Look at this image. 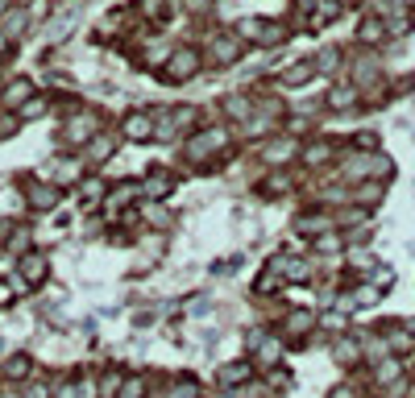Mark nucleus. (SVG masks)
<instances>
[{"instance_id":"1","label":"nucleus","mask_w":415,"mask_h":398,"mask_svg":"<svg viewBox=\"0 0 415 398\" xmlns=\"http://www.w3.org/2000/svg\"><path fill=\"white\" fill-rule=\"evenodd\" d=\"M50 274V258L46 253H38V249H29L25 258H17V270L9 274L13 278V290L17 295H25V290H33V286H42Z\"/></svg>"},{"instance_id":"2","label":"nucleus","mask_w":415,"mask_h":398,"mask_svg":"<svg viewBox=\"0 0 415 398\" xmlns=\"http://www.w3.org/2000/svg\"><path fill=\"white\" fill-rule=\"evenodd\" d=\"M224 145H228V129H204V133H196V137L187 141V145H183V158H187V162H212V158H216V154H224Z\"/></svg>"},{"instance_id":"3","label":"nucleus","mask_w":415,"mask_h":398,"mask_svg":"<svg viewBox=\"0 0 415 398\" xmlns=\"http://www.w3.org/2000/svg\"><path fill=\"white\" fill-rule=\"evenodd\" d=\"M21 187H25V204L33 211H54L58 199H63V187L50 183V179H25Z\"/></svg>"},{"instance_id":"4","label":"nucleus","mask_w":415,"mask_h":398,"mask_svg":"<svg viewBox=\"0 0 415 398\" xmlns=\"http://www.w3.org/2000/svg\"><path fill=\"white\" fill-rule=\"evenodd\" d=\"M96 137V112L92 108H75L71 117L63 120V141L67 145H88Z\"/></svg>"},{"instance_id":"5","label":"nucleus","mask_w":415,"mask_h":398,"mask_svg":"<svg viewBox=\"0 0 415 398\" xmlns=\"http://www.w3.org/2000/svg\"><path fill=\"white\" fill-rule=\"evenodd\" d=\"M199 63H204V54H199V50L179 46V50H171V54H167V63H162L167 70H162V75H167L171 83H183V79H191V75L199 70Z\"/></svg>"},{"instance_id":"6","label":"nucleus","mask_w":415,"mask_h":398,"mask_svg":"<svg viewBox=\"0 0 415 398\" xmlns=\"http://www.w3.org/2000/svg\"><path fill=\"white\" fill-rule=\"evenodd\" d=\"M320 328V315L308 311V307H291L283 315V340H308V332Z\"/></svg>"},{"instance_id":"7","label":"nucleus","mask_w":415,"mask_h":398,"mask_svg":"<svg viewBox=\"0 0 415 398\" xmlns=\"http://www.w3.org/2000/svg\"><path fill=\"white\" fill-rule=\"evenodd\" d=\"M245 42L237 38V33H220V38H212V46H208V58L216 63V67H233L237 58H241Z\"/></svg>"},{"instance_id":"8","label":"nucleus","mask_w":415,"mask_h":398,"mask_svg":"<svg viewBox=\"0 0 415 398\" xmlns=\"http://www.w3.org/2000/svg\"><path fill=\"white\" fill-rule=\"evenodd\" d=\"M253 361L249 357H237V361H228V365H220L216 370V382L224 386V390H237V386H245V382H253Z\"/></svg>"},{"instance_id":"9","label":"nucleus","mask_w":415,"mask_h":398,"mask_svg":"<svg viewBox=\"0 0 415 398\" xmlns=\"http://www.w3.org/2000/svg\"><path fill=\"white\" fill-rule=\"evenodd\" d=\"M295 154H299V145H295V137H291V133H287V137H274V141H266V145L258 150V158H262L266 166H287V162L295 158Z\"/></svg>"},{"instance_id":"10","label":"nucleus","mask_w":415,"mask_h":398,"mask_svg":"<svg viewBox=\"0 0 415 398\" xmlns=\"http://www.w3.org/2000/svg\"><path fill=\"white\" fill-rule=\"evenodd\" d=\"M117 145H121V133H96V137L83 145V154H88V162L100 166V162H108L112 154H117Z\"/></svg>"},{"instance_id":"11","label":"nucleus","mask_w":415,"mask_h":398,"mask_svg":"<svg viewBox=\"0 0 415 398\" xmlns=\"http://www.w3.org/2000/svg\"><path fill=\"white\" fill-rule=\"evenodd\" d=\"M171 191H174V174L162 170V166H154L146 179H142V195H146V199H167Z\"/></svg>"},{"instance_id":"12","label":"nucleus","mask_w":415,"mask_h":398,"mask_svg":"<svg viewBox=\"0 0 415 398\" xmlns=\"http://www.w3.org/2000/svg\"><path fill=\"white\" fill-rule=\"evenodd\" d=\"M295 229L303 236H324V233H332L337 224H332L328 211H303V216H295Z\"/></svg>"},{"instance_id":"13","label":"nucleus","mask_w":415,"mask_h":398,"mask_svg":"<svg viewBox=\"0 0 415 398\" xmlns=\"http://www.w3.org/2000/svg\"><path fill=\"white\" fill-rule=\"evenodd\" d=\"M121 133L129 141H149L154 137V112H129L121 125Z\"/></svg>"},{"instance_id":"14","label":"nucleus","mask_w":415,"mask_h":398,"mask_svg":"<svg viewBox=\"0 0 415 398\" xmlns=\"http://www.w3.org/2000/svg\"><path fill=\"white\" fill-rule=\"evenodd\" d=\"M29 95H33V83H29V79H13V83L0 92V108H4V112H17Z\"/></svg>"},{"instance_id":"15","label":"nucleus","mask_w":415,"mask_h":398,"mask_svg":"<svg viewBox=\"0 0 415 398\" xmlns=\"http://www.w3.org/2000/svg\"><path fill=\"white\" fill-rule=\"evenodd\" d=\"M403 382V365H399V357H387V361H378L374 365V386H382V390H391Z\"/></svg>"},{"instance_id":"16","label":"nucleus","mask_w":415,"mask_h":398,"mask_svg":"<svg viewBox=\"0 0 415 398\" xmlns=\"http://www.w3.org/2000/svg\"><path fill=\"white\" fill-rule=\"evenodd\" d=\"M25 25H29V13H25L21 4H13V9L0 17V29H4V38H9V42H17V38H21Z\"/></svg>"},{"instance_id":"17","label":"nucleus","mask_w":415,"mask_h":398,"mask_svg":"<svg viewBox=\"0 0 415 398\" xmlns=\"http://www.w3.org/2000/svg\"><path fill=\"white\" fill-rule=\"evenodd\" d=\"M332 357H337L341 365H357V361H362V340H357V336H349V332H345V336H337Z\"/></svg>"},{"instance_id":"18","label":"nucleus","mask_w":415,"mask_h":398,"mask_svg":"<svg viewBox=\"0 0 415 398\" xmlns=\"http://www.w3.org/2000/svg\"><path fill=\"white\" fill-rule=\"evenodd\" d=\"M33 377V361H29V352H13L9 361H4V382H29Z\"/></svg>"},{"instance_id":"19","label":"nucleus","mask_w":415,"mask_h":398,"mask_svg":"<svg viewBox=\"0 0 415 398\" xmlns=\"http://www.w3.org/2000/svg\"><path fill=\"white\" fill-rule=\"evenodd\" d=\"M316 79V58H303V63H295V67L283 70V83L287 88H303V83H312Z\"/></svg>"},{"instance_id":"20","label":"nucleus","mask_w":415,"mask_h":398,"mask_svg":"<svg viewBox=\"0 0 415 398\" xmlns=\"http://www.w3.org/2000/svg\"><path fill=\"white\" fill-rule=\"evenodd\" d=\"M357 92H362L357 83H341V88H332V92H328V108H337V112L353 108V104H357Z\"/></svg>"},{"instance_id":"21","label":"nucleus","mask_w":415,"mask_h":398,"mask_svg":"<svg viewBox=\"0 0 415 398\" xmlns=\"http://www.w3.org/2000/svg\"><path fill=\"white\" fill-rule=\"evenodd\" d=\"M278 290H283V274L266 266V270L258 274V282H253V295H258V299H270V295H278Z\"/></svg>"},{"instance_id":"22","label":"nucleus","mask_w":415,"mask_h":398,"mask_svg":"<svg viewBox=\"0 0 415 398\" xmlns=\"http://www.w3.org/2000/svg\"><path fill=\"white\" fill-rule=\"evenodd\" d=\"M196 394H199V386H196V377H187V374H174L171 386L162 390V398H196Z\"/></svg>"},{"instance_id":"23","label":"nucleus","mask_w":415,"mask_h":398,"mask_svg":"<svg viewBox=\"0 0 415 398\" xmlns=\"http://www.w3.org/2000/svg\"><path fill=\"white\" fill-rule=\"evenodd\" d=\"M29 245H33L29 229H25V224H13V229H9V241H4V249H9V253H17V258H25V253H29Z\"/></svg>"},{"instance_id":"24","label":"nucleus","mask_w":415,"mask_h":398,"mask_svg":"<svg viewBox=\"0 0 415 398\" xmlns=\"http://www.w3.org/2000/svg\"><path fill=\"white\" fill-rule=\"evenodd\" d=\"M353 195V204H362V208H378V199H382V183L374 179V183H362V187L349 191Z\"/></svg>"},{"instance_id":"25","label":"nucleus","mask_w":415,"mask_h":398,"mask_svg":"<svg viewBox=\"0 0 415 398\" xmlns=\"http://www.w3.org/2000/svg\"><path fill=\"white\" fill-rule=\"evenodd\" d=\"M299 158H303V166H320V162L332 158V145H328V141H312V145L299 150Z\"/></svg>"},{"instance_id":"26","label":"nucleus","mask_w":415,"mask_h":398,"mask_svg":"<svg viewBox=\"0 0 415 398\" xmlns=\"http://www.w3.org/2000/svg\"><path fill=\"white\" fill-rule=\"evenodd\" d=\"M46 112H50V95H29L21 108H17L21 120H38V117H46Z\"/></svg>"},{"instance_id":"27","label":"nucleus","mask_w":415,"mask_h":398,"mask_svg":"<svg viewBox=\"0 0 415 398\" xmlns=\"http://www.w3.org/2000/svg\"><path fill=\"white\" fill-rule=\"evenodd\" d=\"M224 112L233 120H249L253 117V100H249V95H228V100H224Z\"/></svg>"},{"instance_id":"28","label":"nucleus","mask_w":415,"mask_h":398,"mask_svg":"<svg viewBox=\"0 0 415 398\" xmlns=\"http://www.w3.org/2000/svg\"><path fill=\"white\" fill-rule=\"evenodd\" d=\"M149 394V382L142 374H125V382H121V394L117 398H146Z\"/></svg>"},{"instance_id":"29","label":"nucleus","mask_w":415,"mask_h":398,"mask_svg":"<svg viewBox=\"0 0 415 398\" xmlns=\"http://www.w3.org/2000/svg\"><path fill=\"white\" fill-rule=\"evenodd\" d=\"M79 191H83L88 208H104V195H108V187H104L100 179H83V183H79Z\"/></svg>"},{"instance_id":"30","label":"nucleus","mask_w":415,"mask_h":398,"mask_svg":"<svg viewBox=\"0 0 415 398\" xmlns=\"http://www.w3.org/2000/svg\"><path fill=\"white\" fill-rule=\"evenodd\" d=\"M320 328L328 332V336H345V328H349V315H345V311H324V315H320Z\"/></svg>"},{"instance_id":"31","label":"nucleus","mask_w":415,"mask_h":398,"mask_svg":"<svg viewBox=\"0 0 415 398\" xmlns=\"http://www.w3.org/2000/svg\"><path fill=\"white\" fill-rule=\"evenodd\" d=\"M283 38H287V25H283V21H262V33H258V42H262V46H278Z\"/></svg>"},{"instance_id":"32","label":"nucleus","mask_w":415,"mask_h":398,"mask_svg":"<svg viewBox=\"0 0 415 398\" xmlns=\"http://www.w3.org/2000/svg\"><path fill=\"white\" fill-rule=\"evenodd\" d=\"M121 382H125V370H108L100 377V398H117L121 394Z\"/></svg>"},{"instance_id":"33","label":"nucleus","mask_w":415,"mask_h":398,"mask_svg":"<svg viewBox=\"0 0 415 398\" xmlns=\"http://www.w3.org/2000/svg\"><path fill=\"white\" fill-rule=\"evenodd\" d=\"M58 170H54V179L50 183H58V187H67V183H83L79 179V162H54Z\"/></svg>"},{"instance_id":"34","label":"nucleus","mask_w":415,"mask_h":398,"mask_svg":"<svg viewBox=\"0 0 415 398\" xmlns=\"http://www.w3.org/2000/svg\"><path fill=\"white\" fill-rule=\"evenodd\" d=\"M337 13H341V4H337V0H320L316 9H312V25H328Z\"/></svg>"},{"instance_id":"35","label":"nucleus","mask_w":415,"mask_h":398,"mask_svg":"<svg viewBox=\"0 0 415 398\" xmlns=\"http://www.w3.org/2000/svg\"><path fill=\"white\" fill-rule=\"evenodd\" d=\"M21 398H54V390L42 377H29V382H21Z\"/></svg>"},{"instance_id":"36","label":"nucleus","mask_w":415,"mask_h":398,"mask_svg":"<svg viewBox=\"0 0 415 398\" xmlns=\"http://www.w3.org/2000/svg\"><path fill=\"white\" fill-rule=\"evenodd\" d=\"M283 191H291V174H283V170L262 183V195H283Z\"/></svg>"},{"instance_id":"37","label":"nucleus","mask_w":415,"mask_h":398,"mask_svg":"<svg viewBox=\"0 0 415 398\" xmlns=\"http://www.w3.org/2000/svg\"><path fill=\"white\" fill-rule=\"evenodd\" d=\"M382 33H387V25L378 21V17H366L362 21V42H382Z\"/></svg>"},{"instance_id":"38","label":"nucleus","mask_w":415,"mask_h":398,"mask_svg":"<svg viewBox=\"0 0 415 398\" xmlns=\"http://www.w3.org/2000/svg\"><path fill=\"white\" fill-rule=\"evenodd\" d=\"M337 63H341V50H320L316 54V70H337Z\"/></svg>"},{"instance_id":"39","label":"nucleus","mask_w":415,"mask_h":398,"mask_svg":"<svg viewBox=\"0 0 415 398\" xmlns=\"http://www.w3.org/2000/svg\"><path fill=\"white\" fill-rule=\"evenodd\" d=\"M137 13L149 17V21H154V17H167V0H142V4H137Z\"/></svg>"},{"instance_id":"40","label":"nucleus","mask_w":415,"mask_h":398,"mask_svg":"<svg viewBox=\"0 0 415 398\" xmlns=\"http://www.w3.org/2000/svg\"><path fill=\"white\" fill-rule=\"evenodd\" d=\"M54 398H79V386H75V377H63V382L54 386Z\"/></svg>"},{"instance_id":"41","label":"nucleus","mask_w":415,"mask_h":398,"mask_svg":"<svg viewBox=\"0 0 415 398\" xmlns=\"http://www.w3.org/2000/svg\"><path fill=\"white\" fill-rule=\"evenodd\" d=\"M21 125V117L17 112H0V137H13V129Z\"/></svg>"},{"instance_id":"42","label":"nucleus","mask_w":415,"mask_h":398,"mask_svg":"<svg viewBox=\"0 0 415 398\" xmlns=\"http://www.w3.org/2000/svg\"><path fill=\"white\" fill-rule=\"evenodd\" d=\"M328 398H362L357 394V386H353V382H341V386H332V394Z\"/></svg>"},{"instance_id":"43","label":"nucleus","mask_w":415,"mask_h":398,"mask_svg":"<svg viewBox=\"0 0 415 398\" xmlns=\"http://www.w3.org/2000/svg\"><path fill=\"white\" fill-rule=\"evenodd\" d=\"M394 282V270H374V286L382 290V286H391Z\"/></svg>"},{"instance_id":"44","label":"nucleus","mask_w":415,"mask_h":398,"mask_svg":"<svg viewBox=\"0 0 415 398\" xmlns=\"http://www.w3.org/2000/svg\"><path fill=\"white\" fill-rule=\"evenodd\" d=\"M4 50H9V38H4V29H0V54H4Z\"/></svg>"},{"instance_id":"45","label":"nucleus","mask_w":415,"mask_h":398,"mask_svg":"<svg viewBox=\"0 0 415 398\" xmlns=\"http://www.w3.org/2000/svg\"><path fill=\"white\" fill-rule=\"evenodd\" d=\"M403 328H407V332H411V336H415V320H403Z\"/></svg>"},{"instance_id":"46","label":"nucleus","mask_w":415,"mask_h":398,"mask_svg":"<svg viewBox=\"0 0 415 398\" xmlns=\"http://www.w3.org/2000/svg\"><path fill=\"white\" fill-rule=\"evenodd\" d=\"M196 398H199V394H196Z\"/></svg>"}]
</instances>
